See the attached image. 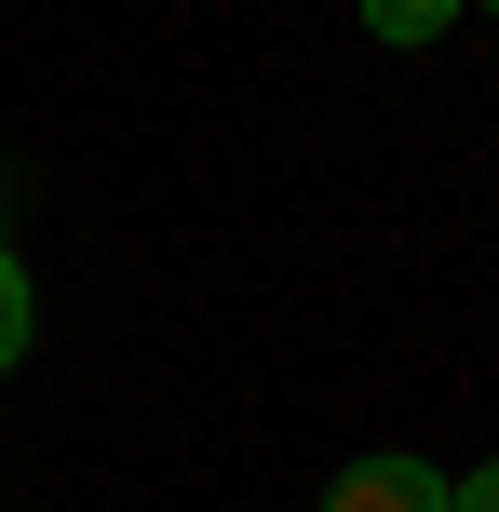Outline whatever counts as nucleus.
Instances as JSON below:
<instances>
[{
  "label": "nucleus",
  "instance_id": "7ed1b4c3",
  "mask_svg": "<svg viewBox=\"0 0 499 512\" xmlns=\"http://www.w3.org/2000/svg\"><path fill=\"white\" fill-rule=\"evenodd\" d=\"M446 14H459V0H365V27H378V41H432Z\"/></svg>",
  "mask_w": 499,
  "mask_h": 512
},
{
  "label": "nucleus",
  "instance_id": "20e7f679",
  "mask_svg": "<svg viewBox=\"0 0 499 512\" xmlns=\"http://www.w3.org/2000/svg\"><path fill=\"white\" fill-rule=\"evenodd\" d=\"M446 512H499V459H486V472H459V486H446Z\"/></svg>",
  "mask_w": 499,
  "mask_h": 512
},
{
  "label": "nucleus",
  "instance_id": "f257e3e1",
  "mask_svg": "<svg viewBox=\"0 0 499 512\" xmlns=\"http://www.w3.org/2000/svg\"><path fill=\"white\" fill-rule=\"evenodd\" d=\"M324 512H446V472L432 459H351Z\"/></svg>",
  "mask_w": 499,
  "mask_h": 512
},
{
  "label": "nucleus",
  "instance_id": "f03ea898",
  "mask_svg": "<svg viewBox=\"0 0 499 512\" xmlns=\"http://www.w3.org/2000/svg\"><path fill=\"white\" fill-rule=\"evenodd\" d=\"M27 324H41V297H27V256L0 243V378L27 364Z\"/></svg>",
  "mask_w": 499,
  "mask_h": 512
},
{
  "label": "nucleus",
  "instance_id": "39448f33",
  "mask_svg": "<svg viewBox=\"0 0 499 512\" xmlns=\"http://www.w3.org/2000/svg\"><path fill=\"white\" fill-rule=\"evenodd\" d=\"M486 14H499V0H486Z\"/></svg>",
  "mask_w": 499,
  "mask_h": 512
}]
</instances>
